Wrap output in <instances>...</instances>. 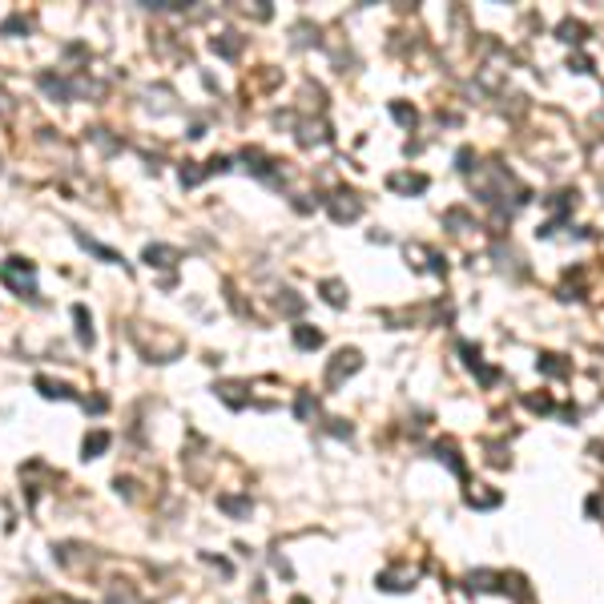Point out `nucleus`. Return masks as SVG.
I'll use <instances>...</instances> for the list:
<instances>
[{"mask_svg":"<svg viewBox=\"0 0 604 604\" xmlns=\"http://www.w3.org/2000/svg\"><path fill=\"white\" fill-rule=\"evenodd\" d=\"M0 282L8 290H16L21 299L36 302V266L32 262H25V258H4L0 262Z\"/></svg>","mask_w":604,"mask_h":604,"instance_id":"obj_1","label":"nucleus"},{"mask_svg":"<svg viewBox=\"0 0 604 604\" xmlns=\"http://www.w3.org/2000/svg\"><path fill=\"white\" fill-rule=\"evenodd\" d=\"M334 367H331V375H327V383H338V379H342V375H351V371H359V351H342V355H334Z\"/></svg>","mask_w":604,"mask_h":604,"instance_id":"obj_2","label":"nucleus"},{"mask_svg":"<svg viewBox=\"0 0 604 604\" xmlns=\"http://www.w3.org/2000/svg\"><path fill=\"white\" fill-rule=\"evenodd\" d=\"M73 238L81 242V250H89V254H97V258H101V262H113V266H121V262H125V258H121L117 250H109V246H101V242L85 238V234H81V230H77V234H73Z\"/></svg>","mask_w":604,"mask_h":604,"instance_id":"obj_3","label":"nucleus"},{"mask_svg":"<svg viewBox=\"0 0 604 604\" xmlns=\"http://www.w3.org/2000/svg\"><path fill=\"white\" fill-rule=\"evenodd\" d=\"M36 81H40V89L49 93V97H57V101H69V97H73V85H69L65 77H53V73H40Z\"/></svg>","mask_w":604,"mask_h":604,"instance_id":"obj_4","label":"nucleus"},{"mask_svg":"<svg viewBox=\"0 0 604 604\" xmlns=\"http://www.w3.org/2000/svg\"><path fill=\"white\" fill-rule=\"evenodd\" d=\"M73 323H77V338H81V347H93V318H89V310L77 302L73 306Z\"/></svg>","mask_w":604,"mask_h":604,"instance_id":"obj_5","label":"nucleus"},{"mask_svg":"<svg viewBox=\"0 0 604 604\" xmlns=\"http://www.w3.org/2000/svg\"><path fill=\"white\" fill-rule=\"evenodd\" d=\"M105 448H109V431H89L85 443H81V455H85V459H97Z\"/></svg>","mask_w":604,"mask_h":604,"instance_id":"obj_6","label":"nucleus"},{"mask_svg":"<svg viewBox=\"0 0 604 604\" xmlns=\"http://www.w3.org/2000/svg\"><path fill=\"white\" fill-rule=\"evenodd\" d=\"M181 254L178 250H170V246H146V262L150 266H174Z\"/></svg>","mask_w":604,"mask_h":604,"instance_id":"obj_7","label":"nucleus"},{"mask_svg":"<svg viewBox=\"0 0 604 604\" xmlns=\"http://www.w3.org/2000/svg\"><path fill=\"white\" fill-rule=\"evenodd\" d=\"M36 391L45 395V399H77V395L69 391V387H65V383H53V379H45V375H40V379H36Z\"/></svg>","mask_w":604,"mask_h":604,"instance_id":"obj_8","label":"nucleus"},{"mask_svg":"<svg viewBox=\"0 0 604 604\" xmlns=\"http://www.w3.org/2000/svg\"><path fill=\"white\" fill-rule=\"evenodd\" d=\"M395 189H427V178L423 174H399V178H391Z\"/></svg>","mask_w":604,"mask_h":604,"instance_id":"obj_9","label":"nucleus"},{"mask_svg":"<svg viewBox=\"0 0 604 604\" xmlns=\"http://www.w3.org/2000/svg\"><path fill=\"white\" fill-rule=\"evenodd\" d=\"M294 342H299L302 351H310V347H318V342H323V334L310 331V327H294Z\"/></svg>","mask_w":604,"mask_h":604,"instance_id":"obj_10","label":"nucleus"},{"mask_svg":"<svg viewBox=\"0 0 604 604\" xmlns=\"http://www.w3.org/2000/svg\"><path fill=\"white\" fill-rule=\"evenodd\" d=\"M213 53H222V57H234V53H238V40H234V32H226V36H213Z\"/></svg>","mask_w":604,"mask_h":604,"instance_id":"obj_11","label":"nucleus"},{"mask_svg":"<svg viewBox=\"0 0 604 604\" xmlns=\"http://www.w3.org/2000/svg\"><path fill=\"white\" fill-rule=\"evenodd\" d=\"M218 504H222L226 512H234V515H246V512H250V504H246V500H230V496H222Z\"/></svg>","mask_w":604,"mask_h":604,"instance_id":"obj_12","label":"nucleus"},{"mask_svg":"<svg viewBox=\"0 0 604 604\" xmlns=\"http://www.w3.org/2000/svg\"><path fill=\"white\" fill-rule=\"evenodd\" d=\"M29 32V21H25V16H21V12H16V16H8V21H4V25H0V32Z\"/></svg>","mask_w":604,"mask_h":604,"instance_id":"obj_13","label":"nucleus"},{"mask_svg":"<svg viewBox=\"0 0 604 604\" xmlns=\"http://www.w3.org/2000/svg\"><path fill=\"white\" fill-rule=\"evenodd\" d=\"M323 290H327V302H331V306H342V286H338V282H327Z\"/></svg>","mask_w":604,"mask_h":604,"instance_id":"obj_14","label":"nucleus"}]
</instances>
